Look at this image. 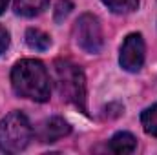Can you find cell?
I'll list each match as a JSON object with an SVG mask.
<instances>
[{"instance_id":"cell-1","label":"cell","mask_w":157,"mask_h":155,"mask_svg":"<svg viewBox=\"0 0 157 155\" xmlns=\"http://www.w3.org/2000/svg\"><path fill=\"white\" fill-rule=\"evenodd\" d=\"M11 86L18 97L35 102L49 100V75L46 66L35 59H24L11 71Z\"/></svg>"},{"instance_id":"cell-2","label":"cell","mask_w":157,"mask_h":155,"mask_svg":"<svg viewBox=\"0 0 157 155\" xmlns=\"http://www.w3.org/2000/svg\"><path fill=\"white\" fill-rule=\"evenodd\" d=\"M53 78L60 97L86 113V77L71 60L57 59L53 62Z\"/></svg>"},{"instance_id":"cell-3","label":"cell","mask_w":157,"mask_h":155,"mask_svg":"<svg viewBox=\"0 0 157 155\" xmlns=\"http://www.w3.org/2000/svg\"><path fill=\"white\" fill-rule=\"evenodd\" d=\"M33 137V126L22 112H11L0 120V148L7 153H18L28 148Z\"/></svg>"},{"instance_id":"cell-4","label":"cell","mask_w":157,"mask_h":155,"mask_svg":"<svg viewBox=\"0 0 157 155\" xmlns=\"http://www.w3.org/2000/svg\"><path fill=\"white\" fill-rule=\"evenodd\" d=\"M73 35L77 44L88 53H99L102 47V28L97 17L86 13L78 17V20L73 26Z\"/></svg>"},{"instance_id":"cell-5","label":"cell","mask_w":157,"mask_h":155,"mask_svg":"<svg viewBox=\"0 0 157 155\" xmlns=\"http://www.w3.org/2000/svg\"><path fill=\"white\" fill-rule=\"evenodd\" d=\"M119 64L122 70L130 73H137L144 64V40L141 33H130L122 46L119 55Z\"/></svg>"},{"instance_id":"cell-6","label":"cell","mask_w":157,"mask_h":155,"mask_svg":"<svg viewBox=\"0 0 157 155\" xmlns=\"http://www.w3.org/2000/svg\"><path fill=\"white\" fill-rule=\"evenodd\" d=\"M70 131H71V126L62 117H49L44 122H40L39 128L33 133L37 135V139H39L40 142L51 144V142H57L59 139L70 135Z\"/></svg>"},{"instance_id":"cell-7","label":"cell","mask_w":157,"mask_h":155,"mask_svg":"<svg viewBox=\"0 0 157 155\" xmlns=\"http://www.w3.org/2000/svg\"><path fill=\"white\" fill-rule=\"evenodd\" d=\"M48 4L49 0H13V9L20 17L33 18L48 7Z\"/></svg>"},{"instance_id":"cell-8","label":"cell","mask_w":157,"mask_h":155,"mask_svg":"<svg viewBox=\"0 0 157 155\" xmlns=\"http://www.w3.org/2000/svg\"><path fill=\"white\" fill-rule=\"evenodd\" d=\"M137 146V139L128 131H119L110 139V150L117 155L132 153Z\"/></svg>"},{"instance_id":"cell-9","label":"cell","mask_w":157,"mask_h":155,"mask_svg":"<svg viewBox=\"0 0 157 155\" xmlns=\"http://www.w3.org/2000/svg\"><path fill=\"white\" fill-rule=\"evenodd\" d=\"M26 44L31 47V49H37V51H46L49 46H51V37L40 29L35 28H29L26 31Z\"/></svg>"},{"instance_id":"cell-10","label":"cell","mask_w":157,"mask_h":155,"mask_svg":"<svg viewBox=\"0 0 157 155\" xmlns=\"http://www.w3.org/2000/svg\"><path fill=\"white\" fill-rule=\"evenodd\" d=\"M102 4L117 13V15H128V13H133L137 7H139V0H102Z\"/></svg>"},{"instance_id":"cell-11","label":"cell","mask_w":157,"mask_h":155,"mask_svg":"<svg viewBox=\"0 0 157 155\" xmlns=\"http://www.w3.org/2000/svg\"><path fill=\"white\" fill-rule=\"evenodd\" d=\"M141 124L148 135L157 137V102L141 113Z\"/></svg>"},{"instance_id":"cell-12","label":"cell","mask_w":157,"mask_h":155,"mask_svg":"<svg viewBox=\"0 0 157 155\" xmlns=\"http://www.w3.org/2000/svg\"><path fill=\"white\" fill-rule=\"evenodd\" d=\"M71 9H73V4H71V2H68V0H60V2L55 6V20H57V22L64 20V18L71 13Z\"/></svg>"},{"instance_id":"cell-13","label":"cell","mask_w":157,"mask_h":155,"mask_svg":"<svg viewBox=\"0 0 157 155\" xmlns=\"http://www.w3.org/2000/svg\"><path fill=\"white\" fill-rule=\"evenodd\" d=\"M7 47H9V31H7L4 26H0V55H2Z\"/></svg>"},{"instance_id":"cell-14","label":"cell","mask_w":157,"mask_h":155,"mask_svg":"<svg viewBox=\"0 0 157 155\" xmlns=\"http://www.w3.org/2000/svg\"><path fill=\"white\" fill-rule=\"evenodd\" d=\"M7 4H9V0H0V15L6 11V7H7Z\"/></svg>"}]
</instances>
